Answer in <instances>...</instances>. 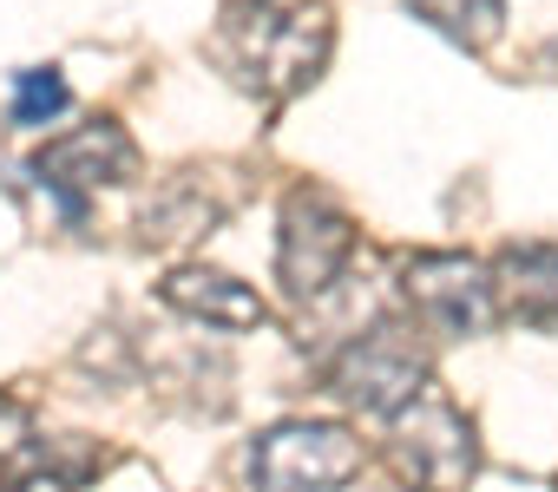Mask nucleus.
<instances>
[{
  "label": "nucleus",
  "instance_id": "nucleus-1",
  "mask_svg": "<svg viewBox=\"0 0 558 492\" xmlns=\"http://www.w3.org/2000/svg\"><path fill=\"white\" fill-rule=\"evenodd\" d=\"M230 66L250 93H263L269 106L296 99L323 60H329V8L323 0H243V8L230 14Z\"/></svg>",
  "mask_w": 558,
  "mask_h": 492
},
{
  "label": "nucleus",
  "instance_id": "nucleus-2",
  "mask_svg": "<svg viewBox=\"0 0 558 492\" xmlns=\"http://www.w3.org/2000/svg\"><path fill=\"white\" fill-rule=\"evenodd\" d=\"M362 472V440L336 420H283L256 433L250 485L256 492H336Z\"/></svg>",
  "mask_w": 558,
  "mask_h": 492
},
{
  "label": "nucleus",
  "instance_id": "nucleus-3",
  "mask_svg": "<svg viewBox=\"0 0 558 492\" xmlns=\"http://www.w3.org/2000/svg\"><path fill=\"white\" fill-rule=\"evenodd\" d=\"M388 433H395V459H401V472L421 485V492H460L466 479H473V427H466V414L434 388V381H421L395 414H388Z\"/></svg>",
  "mask_w": 558,
  "mask_h": 492
},
{
  "label": "nucleus",
  "instance_id": "nucleus-4",
  "mask_svg": "<svg viewBox=\"0 0 558 492\" xmlns=\"http://www.w3.org/2000/svg\"><path fill=\"white\" fill-rule=\"evenodd\" d=\"M132 164H138V151H132V138H125L119 125H86V132L60 138V145H47V151L27 164V177H34V190L53 204L60 223H80V217H86V197H93L99 184H125Z\"/></svg>",
  "mask_w": 558,
  "mask_h": 492
},
{
  "label": "nucleus",
  "instance_id": "nucleus-5",
  "mask_svg": "<svg viewBox=\"0 0 558 492\" xmlns=\"http://www.w3.org/2000/svg\"><path fill=\"white\" fill-rule=\"evenodd\" d=\"M349 257H355L349 210L336 197H323V190H290V204H283V257H276L283 263V290L296 303H310L342 276Z\"/></svg>",
  "mask_w": 558,
  "mask_h": 492
},
{
  "label": "nucleus",
  "instance_id": "nucleus-6",
  "mask_svg": "<svg viewBox=\"0 0 558 492\" xmlns=\"http://www.w3.org/2000/svg\"><path fill=\"white\" fill-rule=\"evenodd\" d=\"M427 381V361H421V348H414V335L408 329H395V322H381V329H368L362 342H349L342 348V361L329 368V388L349 401V407H362V414H395L414 388Z\"/></svg>",
  "mask_w": 558,
  "mask_h": 492
},
{
  "label": "nucleus",
  "instance_id": "nucleus-7",
  "mask_svg": "<svg viewBox=\"0 0 558 492\" xmlns=\"http://www.w3.org/2000/svg\"><path fill=\"white\" fill-rule=\"evenodd\" d=\"M408 303L434 335H480L499 316L493 276L473 257H414L408 263Z\"/></svg>",
  "mask_w": 558,
  "mask_h": 492
},
{
  "label": "nucleus",
  "instance_id": "nucleus-8",
  "mask_svg": "<svg viewBox=\"0 0 558 492\" xmlns=\"http://www.w3.org/2000/svg\"><path fill=\"white\" fill-rule=\"evenodd\" d=\"M493 303H506L512 322L525 329H558V250L551 243H525V250H506L493 270Z\"/></svg>",
  "mask_w": 558,
  "mask_h": 492
},
{
  "label": "nucleus",
  "instance_id": "nucleus-9",
  "mask_svg": "<svg viewBox=\"0 0 558 492\" xmlns=\"http://www.w3.org/2000/svg\"><path fill=\"white\" fill-rule=\"evenodd\" d=\"M165 303L184 309V316H197V322H217V329H263L269 322V303L256 290H243L223 270H197V263L165 276Z\"/></svg>",
  "mask_w": 558,
  "mask_h": 492
},
{
  "label": "nucleus",
  "instance_id": "nucleus-10",
  "mask_svg": "<svg viewBox=\"0 0 558 492\" xmlns=\"http://www.w3.org/2000/svg\"><path fill=\"white\" fill-rule=\"evenodd\" d=\"M408 14H421L434 34H447L466 53H486L506 34V0H408Z\"/></svg>",
  "mask_w": 558,
  "mask_h": 492
},
{
  "label": "nucleus",
  "instance_id": "nucleus-11",
  "mask_svg": "<svg viewBox=\"0 0 558 492\" xmlns=\"http://www.w3.org/2000/svg\"><path fill=\"white\" fill-rule=\"evenodd\" d=\"M66 112V79L53 66H27L14 79V125H47Z\"/></svg>",
  "mask_w": 558,
  "mask_h": 492
},
{
  "label": "nucleus",
  "instance_id": "nucleus-12",
  "mask_svg": "<svg viewBox=\"0 0 558 492\" xmlns=\"http://www.w3.org/2000/svg\"><path fill=\"white\" fill-rule=\"evenodd\" d=\"M14 492H66V479H53V472H21Z\"/></svg>",
  "mask_w": 558,
  "mask_h": 492
}]
</instances>
